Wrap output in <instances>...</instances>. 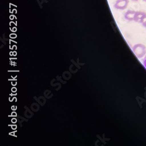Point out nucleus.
<instances>
[{"instance_id": "obj_1", "label": "nucleus", "mask_w": 146, "mask_h": 146, "mask_svg": "<svg viewBox=\"0 0 146 146\" xmlns=\"http://www.w3.org/2000/svg\"><path fill=\"white\" fill-rule=\"evenodd\" d=\"M133 51L138 58L143 57L146 54V47L141 43L136 44L133 46Z\"/></svg>"}, {"instance_id": "obj_2", "label": "nucleus", "mask_w": 146, "mask_h": 146, "mask_svg": "<svg viewBox=\"0 0 146 146\" xmlns=\"http://www.w3.org/2000/svg\"><path fill=\"white\" fill-rule=\"evenodd\" d=\"M129 3V0H116L114 8L118 10H124L127 8Z\"/></svg>"}, {"instance_id": "obj_3", "label": "nucleus", "mask_w": 146, "mask_h": 146, "mask_svg": "<svg viewBox=\"0 0 146 146\" xmlns=\"http://www.w3.org/2000/svg\"><path fill=\"white\" fill-rule=\"evenodd\" d=\"M146 19V13L144 11H136L134 21L136 22L142 23Z\"/></svg>"}, {"instance_id": "obj_4", "label": "nucleus", "mask_w": 146, "mask_h": 146, "mask_svg": "<svg viewBox=\"0 0 146 146\" xmlns=\"http://www.w3.org/2000/svg\"><path fill=\"white\" fill-rule=\"evenodd\" d=\"M136 13L135 11L133 10H128L126 12L125 14V18L129 21H134V18H135V15Z\"/></svg>"}, {"instance_id": "obj_5", "label": "nucleus", "mask_w": 146, "mask_h": 146, "mask_svg": "<svg viewBox=\"0 0 146 146\" xmlns=\"http://www.w3.org/2000/svg\"><path fill=\"white\" fill-rule=\"evenodd\" d=\"M143 65L144 66V67H145V68H146V56H145V57L144 58V59H143Z\"/></svg>"}, {"instance_id": "obj_6", "label": "nucleus", "mask_w": 146, "mask_h": 146, "mask_svg": "<svg viewBox=\"0 0 146 146\" xmlns=\"http://www.w3.org/2000/svg\"><path fill=\"white\" fill-rule=\"evenodd\" d=\"M142 25H143V26L145 28H146V19H145V21L142 23Z\"/></svg>"}, {"instance_id": "obj_7", "label": "nucleus", "mask_w": 146, "mask_h": 146, "mask_svg": "<svg viewBox=\"0 0 146 146\" xmlns=\"http://www.w3.org/2000/svg\"><path fill=\"white\" fill-rule=\"evenodd\" d=\"M131 1H132L133 2H138V1H140V0H131Z\"/></svg>"}, {"instance_id": "obj_8", "label": "nucleus", "mask_w": 146, "mask_h": 146, "mask_svg": "<svg viewBox=\"0 0 146 146\" xmlns=\"http://www.w3.org/2000/svg\"><path fill=\"white\" fill-rule=\"evenodd\" d=\"M143 1H144V2H145V3H146V0H143Z\"/></svg>"}]
</instances>
